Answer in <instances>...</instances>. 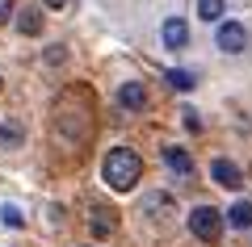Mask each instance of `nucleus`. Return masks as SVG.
<instances>
[{"label": "nucleus", "instance_id": "obj_1", "mask_svg": "<svg viewBox=\"0 0 252 247\" xmlns=\"http://www.w3.org/2000/svg\"><path fill=\"white\" fill-rule=\"evenodd\" d=\"M101 176H105V185L114 189V193H130V189L143 180V159H139V151L114 147L105 155V164H101Z\"/></svg>", "mask_w": 252, "mask_h": 247}, {"label": "nucleus", "instance_id": "obj_2", "mask_svg": "<svg viewBox=\"0 0 252 247\" xmlns=\"http://www.w3.org/2000/svg\"><path fill=\"white\" fill-rule=\"evenodd\" d=\"M189 235L215 247L219 239H223V214H219V210H210V205H198V210L189 214Z\"/></svg>", "mask_w": 252, "mask_h": 247}, {"label": "nucleus", "instance_id": "obj_3", "mask_svg": "<svg viewBox=\"0 0 252 247\" xmlns=\"http://www.w3.org/2000/svg\"><path fill=\"white\" fill-rule=\"evenodd\" d=\"M215 42H219V51H227V55H240L244 46H248V29H244L240 21H219V34H215Z\"/></svg>", "mask_w": 252, "mask_h": 247}, {"label": "nucleus", "instance_id": "obj_4", "mask_svg": "<svg viewBox=\"0 0 252 247\" xmlns=\"http://www.w3.org/2000/svg\"><path fill=\"white\" fill-rule=\"evenodd\" d=\"M118 105H122L126 113H143L147 109V88L139 84V80H126L122 88H118Z\"/></svg>", "mask_w": 252, "mask_h": 247}, {"label": "nucleus", "instance_id": "obj_5", "mask_svg": "<svg viewBox=\"0 0 252 247\" xmlns=\"http://www.w3.org/2000/svg\"><path fill=\"white\" fill-rule=\"evenodd\" d=\"M89 230H93V239H109L118 230V214L109 205H93L89 210Z\"/></svg>", "mask_w": 252, "mask_h": 247}, {"label": "nucleus", "instance_id": "obj_6", "mask_svg": "<svg viewBox=\"0 0 252 247\" xmlns=\"http://www.w3.org/2000/svg\"><path fill=\"white\" fill-rule=\"evenodd\" d=\"M210 180H215L219 189H240L244 185V172L235 168L231 159H215V164H210Z\"/></svg>", "mask_w": 252, "mask_h": 247}, {"label": "nucleus", "instance_id": "obj_7", "mask_svg": "<svg viewBox=\"0 0 252 247\" xmlns=\"http://www.w3.org/2000/svg\"><path fill=\"white\" fill-rule=\"evenodd\" d=\"M160 38H164V46H168V51H185L189 46V26L181 17H168L160 26Z\"/></svg>", "mask_w": 252, "mask_h": 247}, {"label": "nucleus", "instance_id": "obj_8", "mask_svg": "<svg viewBox=\"0 0 252 247\" xmlns=\"http://www.w3.org/2000/svg\"><path fill=\"white\" fill-rule=\"evenodd\" d=\"M13 26H17V34H21V38L42 34V13H38V4H26V9L13 17Z\"/></svg>", "mask_w": 252, "mask_h": 247}, {"label": "nucleus", "instance_id": "obj_9", "mask_svg": "<svg viewBox=\"0 0 252 247\" xmlns=\"http://www.w3.org/2000/svg\"><path fill=\"white\" fill-rule=\"evenodd\" d=\"M164 164H168L177 176H193V155L185 147H164Z\"/></svg>", "mask_w": 252, "mask_h": 247}, {"label": "nucleus", "instance_id": "obj_10", "mask_svg": "<svg viewBox=\"0 0 252 247\" xmlns=\"http://www.w3.org/2000/svg\"><path fill=\"white\" fill-rule=\"evenodd\" d=\"M143 214H147V218L168 222V214H172V197H168V193H147V197H143Z\"/></svg>", "mask_w": 252, "mask_h": 247}, {"label": "nucleus", "instance_id": "obj_11", "mask_svg": "<svg viewBox=\"0 0 252 247\" xmlns=\"http://www.w3.org/2000/svg\"><path fill=\"white\" fill-rule=\"evenodd\" d=\"M21 142H26V126L17 122V117H4V122H0V147H21Z\"/></svg>", "mask_w": 252, "mask_h": 247}, {"label": "nucleus", "instance_id": "obj_12", "mask_svg": "<svg viewBox=\"0 0 252 247\" xmlns=\"http://www.w3.org/2000/svg\"><path fill=\"white\" fill-rule=\"evenodd\" d=\"M227 222L240 226V230H248V226H252V205H248V201H235L231 210H227Z\"/></svg>", "mask_w": 252, "mask_h": 247}, {"label": "nucleus", "instance_id": "obj_13", "mask_svg": "<svg viewBox=\"0 0 252 247\" xmlns=\"http://www.w3.org/2000/svg\"><path fill=\"white\" fill-rule=\"evenodd\" d=\"M164 80H168V84H172L177 92H189L193 84H198V76H193V71H185V67H172V71H168Z\"/></svg>", "mask_w": 252, "mask_h": 247}, {"label": "nucleus", "instance_id": "obj_14", "mask_svg": "<svg viewBox=\"0 0 252 247\" xmlns=\"http://www.w3.org/2000/svg\"><path fill=\"white\" fill-rule=\"evenodd\" d=\"M198 17L202 21H223V0H198Z\"/></svg>", "mask_w": 252, "mask_h": 247}, {"label": "nucleus", "instance_id": "obj_15", "mask_svg": "<svg viewBox=\"0 0 252 247\" xmlns=\"http://www.w3.org/2000/svg\"><path fill=\"white\" fill-rule=\"evenodd\" d=\"M0 218H4V226H13V230H17V226H26V218H21V214L13 210V205H4V210H0Z\"/></svg>", "mask_w": 252, "mask_h": 247}, {"label": "nucleus", "instance_id": "obj_16", "mask_svg": "<svg viewBox=\"0 0 252 247\" xmlns=\"http://www.w3.org/2000/svg\"><path fill=\"white\" fill-rule=\"evenodd\" d=\"M46 63H51V67H59L63 59H67V51H63V46H46V55H42Z\"/></svg>", "mask_w": 252, "mask_h": 247}, {"label": "nucleus", "instance_id": "obj_17", "mask_svg": "<svg viewBox=\"0 0 252 247\" xmlns=\"http://www.w3.org/2000/svg\"><path fill=\"white\" fill-rule=\"evenodd\" d=\"M13 13H17V4H13V0H0V26L13 21Z\"/></svg>", "mask_w": 252, "mask_h": 247}, {"label": "nucleus", "instance_id": "obj_18", "mask_svg": "<svg viewBox=\"0 0 252 247\" xmlns=\"http://www.w3.org/2000/svg\"><path fill=\"white\" fill-rule=\"evenodd\" d=\"M185 126H189V130H202V117L193 113V109H185Z\"/></svg>", "mask_w": 252, "mask_h": 247}, {"label": "nucleus", "instance_id": "obj_19", "mask_svg": "<svg viewBox=\"0 0 252 247\" xmlns=\"http://www.w3.org/2000/svg\"><path fill=\"white\" fill-rule=\"evenodd\" d=\"M46 9H63V4H67V0H42Z\"/></svg>", "mask_w": 252, "mask_h": 247}]
</instances>
